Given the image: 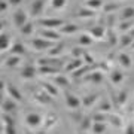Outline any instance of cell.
I'll use <instances>...</instances> for the list:
<instances>
[{"mask_svg":"<svg viewBox=\"0 0 134 134\" xmlns=\"http://www.w3.org/2000/svg\"><path fill=\"white\" fill-rule=\"evenodd\" d=\"M10 45H12V43H10V37L6 33H3V36H2V49H3V51H8Z\"/></svg>","mask_w":134,"mask_h":134,"instance_id":"cell-13","label":"cell"},{"mask_svg":"<svg viewBox=\"0 0 134 134\" xmlns=\"http://www.w3.org/2000/svg\"><path fill=\"white\" fill-rule=\"evenodd\" d=\"M77 16H81V18H85V16H94V10L90 9V8H82V9L77 12Z\"/></svg>","mask_w":134,"mask_h":134,"instance_id":"cell-16","label":"cell"},{"mask_svg":"<svg viewBox=\"0 0 134 134\" xmlns=\"http://www.w3.org/2000/svg\"><path fill=\"white\" fill-rule=\"evenodd\" d=\"M67 5V0H51V8L52 9H63Z\"/></svg>","mask_w":134,"mask_h":134,"instance_id":"cell-14","label":"cell"},{"mask_svg":"<svg viewBox=\"0 0 134 134\" xmlns=\"http://www.w3.org/2000/svg\"><path fill=\"white\" fill-rule=\"evenodd\" d=\"M90 127H92L91 125V118H82V128L86 130V128H90Z\"/></svg>","mask_w":134,"mask_h":134,"instance_id":"cell-25","label":"cell"},{"mask_svg":"<svg viewBox=\"0 0 134 134\" xmlns=\"http://www.w3.org/2000/svg\"><path fill=\"white\" fill-rule=\"evenodd\" d=\"M86 6L90 8V9H98L103 6V0H86Z\"/></svg>","mask_w":134,"mask_h":134,"instance_id":"cell-11","label":"cell"},{"mask_svg":"<svg viewBox=\"0 0 134 134\" xmlns=\"http://www.w3.org/2000/svg\"><path fill=\"white\" fill-rule=\"evenodd\" d=\"M24 52V48L19 42H16L15 45H12V55H18V54Z\"/></svg>","mask_w":134,"mask_h":134,"instance_id":"cell-22","label":"cell"},{"mask_svg":"<svg viewBox=\"0 0 134 134\" xmlns=\"http://www.w3.org/2000/svg\"><path fill=\"white\" fill-rule=\"evenodd\" d=\"M8 94H9L12 98H14L15 101H19L21 100V94H18V90L15 88V86H8Z\"/></svg>","mask_w":134,"mask_h":134,"instance_id":"cell-10","label":"cell"},{"mask_svg":"<svg viewBox=\"0 0 134 134\" xmlns=\"http://www.w3.org/2000/svg\"><path fill=\"white\" fill-rule=\"evenodd\" d=\"M125 134H134V127H133V125H128V127H127Z\"/></svg>","mask_w":134,"mask_h":134,"instance_id":"cell-29","label":"cell"},{"mask_svg":"<svg viewBox=\"0 0 134 134\" xmlns=\"http://www.w3.org/2000/svg\"><path fill=\"white\" fill-rule=\"evenodd\" d=\"M97 97L96 96H92V97H90V98H83V104H86V106H90V104H92V101L96 100Z\"/></svg>","mask_w":134,"mask_h":134,"instance_id":"cell-28","label":"cell"},{"mask_svg":"<svg viewBox=\"0 0 134 134\" xmlns=\"http://www.w3.org/2000/svg\"><path fill=\"white\" fill-rule=\"evenodd\" d=\"M34 73V70L31 69V67H27V69H24V72H23V76H25V77H29V76H31Z\"/></svg>","mask_w":134,"mask_h":134,"instance_id":"cell-26","label":"cell"},{"mask_svg":"<svg viewBox=\"0 0 134 134\" xmlns=\"http://www.w3.org/2000/svg\"><path fill=\"white\" fill-rule=\"evenodd\" d=\"M25 122H27L30 127H39V125L42 124V116L37 115V113H30V115H27V118H25Z\"/></svg>","mask_w":134,"mask_h":134,"instance_id":"cell-6","label":"cell"},{"mask_svg":"<svg viewBox=\"0 0 134 134\" xmlns=\"http://www.w3.org/2000/svg\"><path fill=\"white\" fill-rule=\"evenodd\" d=\"M67 106H69V107H73V109H76L77 106H79V100H77L76 97H73L72 94H67Z\"/></svg>","mask_w":134,"mask_h":134,"instance_id":"cell-12","label":"cell"},{"mask_svg":"<svg viewBox=\"0 0 134 134\" xmlns=\"http://www.w3.org/2000/svg\"><path fill=\"white\" fill-rule=\"evenodd\" d=\"M15 109H16L15 101H12V100H6L5 101V104H3V110H5L6 113H8V112H14Z\"/></svg>","mask_w":134,"mask_h":134,"instance_id":"cell-15","label":"cell"},{"mask_svg":"<svg viewBox=\"0 0 134 134\" xmlns=\"http://www.w3.org/2000/svg\"><path fill=\"white\" fill-rule=\"evenodd\" d=\"M92 36V37H97V39H101L103 36H104V29L103 27H94V29H91V33H90Z\"/></svg>","mask_w":134,"mask_h":134,"instance_id":"cell-9","label":"cell"},{"mask_svg":"<svg viewBox=\"0 0 134 134\" xmlns=\"http://www.w3.org/2000/svg\"><path fill=\"white\" fill-rule=\"evenodd\" d=\"M131 40H133V39H131V36H124V37H122V40H121V42H122V46H127V45H128V42H131Z\"/></svg>","mask_w":134,"mask_h":134,"instance_id":"cell-27","label":"cell"},{"mask_svg":"<svg viewBox=\"0 0 134 134\" xmlns=\"http://www.w3.org/2000/svg\"><path fill=\"white\" fill-rule=\"evenodd\" d=\"M14 24L18 27V29H23L27 23H29V15H27V12L23 9H16L14 12Z\"/></svg>","mask_w":134,"mask_h":134,"instance_id":"cell-1","label":"cell"},{"mask_svg":"<svg viewBox=\"0 0 134 134\" xmlns=\"http://www.w3.org/2000/svg\"><path fill=\"white\" fill-rule=\"evenodd\" d=\"M91 42H92L91 34H83V36H81V43L82 45H91Z\"/></svg>","mask_w":134,"mask_h":134,"instance_id":"cell-23","label":"cell"},{"mask_svg":"<svg viewBox=\"0 0 134 134\" xmlns=\"http://www.w3.org/2000/svg\"><path fill=\"white\" fill-rule=\"evenodd\" d=\"M77 31V25L75 24H64L61 27V33L64 34H72V33H76Z\"/></svg>","mask_w":134,"mask_h":134,"instance_id":"cell-8","label":"cell"},{"mask_svg":"<svg viewBox=\"0 0 134 134\" xmlns=\"http://www.w3.org/2000/svg\"><path fill=\"white\" fill-rule=\"evenodd\" d=\"M119 63H121L124 67H130V64H131V60H130V57L127 55V54H121V55H119Z\"/></svg>","mask_w":134,"mask_h":134,"instance_id":"cell-20","label":"cell"},{"mask_svg":"<svg viewBox=\"0 0 134 134\" xmlns=\"http://www.w3.org/2000/svg\"><path fill=\"white\" fill-rule=\"evenodd\" d=\"M40 34H42L43 39H48V40H51V42H57V40H60V34H58L55 30H52V29H42L40 30Z\"/></svg>","mask_w":134,"mask_h":134,"instance_id":"cell-5","label":"cell"},{"mask_svg":"<svg viewBox=\"0 0 134 134\" xmlns=\"http://www.w3.org/2000/svg\"><path fill=\"white\" fill-rule=\"evenodd\" d=\"M31 33H33V23L29 21V23L21 29V34H23V36H30Z\"/></svg>","mask_w":134,"mask_h":134,"instance_id":"cell-17","label":"cell"},{"mask_svg":"<svg viewBox=\"0 0 134 134\" xmlns=\"http://www.w3.org/2000/svg\"><path fill=\"white\" fill-rule=\"evenodd\" d=\"M21 2V0H9V5H12V6H16Z\"/></svg>","mask_w":134,"mask_h":134,"instance_id":"cell-30","label":"cell"},{"mask_svg":"<svg viewBox=\"0 0 134 134\" xmlns=\"http://www.w3.org/2000/svg\"><path fill=\"white\" fill-rule=\"evenodd\" d=\"M81 64H82L81 60H75L73 63H70V64H69L67 70H69V72H70V70H75V69H77V66H81Z\"/></svg>","mask_w":134,"mask_h":134,"instance_id":"cell-24","label":"cell"},{"mask_svg":"<svg viewBox=\"0 0 134 134\" xmlns=\"http://www.w3.org/2000/svg\"><path fill=\"white\" fill-rule=\"evenodd\" d=\"M31 46L36 49H51V46H52V42L51 40H48V39H34V40H31Z\"/></svg>","mask_w":134,"mask_h":134,"instance_id":"cell-4","label":"cell"},{"mask_svg":"<svg viewBox=\"0 0 134 134\" xmlns=\"http://www.w3.org/2000/svg\"><path fill=\"white\" fill-rule=\"evenodd\" d=\"M134 16V9L133 8H125L121 14V21H127V19H133Z\"/></svg>","mask_w":134,"mask_h":134,"instance_id":"cell-7","label":"cell"},{"mask_svg":"<svg viewBox=\"0 0 134 134\" xmlns=\"http://www.w3.org/2000/svg\"><path fill=\"white\" fill-rule=\"evenodd\" d=\"M27 134H31V133H27Z\"/></svg>","mask_w":134,"mask_h":134,"instance_id":"cell-31","label":"cell"},{"mask_svg":"<svg viewBox=\"0 0 134 134\" xmlns=\"http://www.w3.org/2000/svg\"><path fill=\"white\" fill-rule=\"evenodd\" d=\"M39 24L42 25L43 29H61L63 25H64V21L60 18H46V19H40V23Z\"/></svg>","mask_w":134,"mask_h":134,"instance_id":"cell-2","label":"cell"},{"mask_svg":"<svg viewBox=\"0 0 134 134\" xmlns=\"http://www.w3.org/2000/svg\"><path fill=\"white\" fill-rule=\"evenodd\" d=\"M45 3H46V0H34L33 3L30 5V15H31V16H37V15H40L43 12Z\"/></svg>","mask_w":134,"mask_h":134,"instance_id":"cell-3","label":"cell"},{"mask_svg":"<svg viewBox=\"0 0 134 134\" xmlns=\"http://www.w3.org/2000/svg\"><path fill=\"white\" fill-rule=\"evenodd\" d=\"M122 73L119 72V70H116V72H113L112 73V76H110V79H112V82H113V83H119L121 81H122Z\"/></svg>","mask_w":134,"mask_h":134,"instance_id":"cell-21","label":"cell"},{"mask_svg":"<svg viewBox=\"0 0 134 134\" xmlns=\"http://www.w3.org/2000/svg\"><path fill=\"white\" fill-rule=\"evenodd\" d=\"M92 130H94V133H96V134H101L106 130L104 122H96V124L92 125Z\"/></svg>","mask_w":134,"mask_h":134,"instance_id":"cell-18","label":"cell"},{"mask_svg":"<svg viewBox=\"0 0 134 134\" xmlns=\"http://www.w3.org/2000/svg\"><path fill=\"white\" fill-rule=\"evenodd\" d=\"M19 63V57L18 55H10L6 61V67H12V66H16Z\"/></svg>","mask_w":134,"mask_h":134,"instance_id":"cell-19","label":"cell"}]
</instances>
